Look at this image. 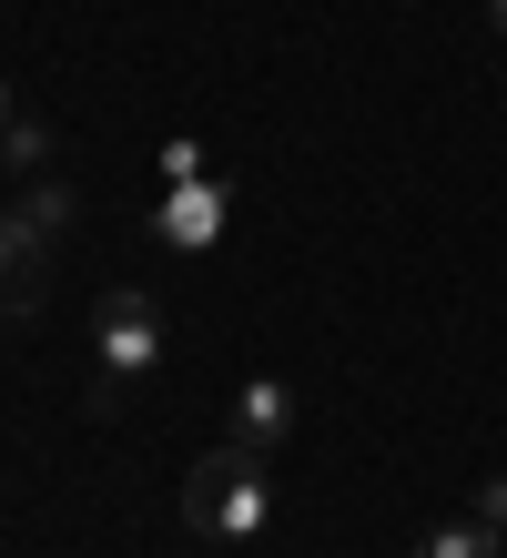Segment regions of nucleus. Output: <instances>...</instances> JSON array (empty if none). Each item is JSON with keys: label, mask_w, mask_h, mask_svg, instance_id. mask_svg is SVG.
<instances>
[{"label": "nucleus", "mask_w": 507, "mask_h": 558, "mask_svg": "<svg viewBox=\"0 0 507 558\" xmlns=\"http://www.w3.org/2000/svg\"><path fill=\"white\" fill-rule=\"evenodd\" d=\"M72 214H82V204H72V183H51V173H31V183L11 193V223H21V244H41V254H51L61 234H72Z\"/></svg>", "instance_id": "39448f33"}, {"label": "nucleus", "mask_w": 507, "mask_h": 558, "mask_svg": "<svg viewBox=\"0 0 507 558\" xmlns=\"http://www.w3.org/2000/svg\"><path fill=\"white\" fill-rule=\"evenodd\" d=\"M92 355H101V376H92V416H122V397L162 366V305L143 284H112L101 294V315H92Z\"/></svg>", "instance_id": "f03ea898"}, {"label": "nucleus", "mask_w": 507, "mask_h": 558, "mask_svg": "<svg viewBox=\"0 0 507 558\" xmlns=\"http://www.w3.org/2000/svg\"><path fill=\"white\" fill-rule=\"evenodd\" d=\"M0 122H11V82H0Z\"/></svg>", "instance_id": "f8f14e48"}, {"label": "nucleus", "mask_w": 507, "mask_h": 558, "mask_svg": "<svg viewBox=\"0 0 507 558\" xmlns=\"http://www.w3.org/2000/svg\"><path fill=\"white\" fill-rule=\"evenodd\" d=\"M173 183H203V143H162V193Z\"/></svg>", "instance_id": "1a4fd4ad"}, {"label": "nucleus", "mask_w": 507, "mask_h": 558, "mask_svg": "<svg viewBox=\"0 0 507 558\" xmlns=\"http://www.w3.org/2000/svg\"><path fill=\"white\" fill-rule=\"evenodd\" d=\"M183 529L224 538V548H254L264 529H275V487H264V457L254 447H214L183 477Z\"/></svg>", "instance_id": "f257e3e1"}, {"label": "nucleus", "mask_w": 507, "mask_h": 558, "mask_svg": "<svg viewBox=\"0 0 507 558\" xmlns=\"http://www.w3.org/2000/svg\"><path fill=\"white\" fill-rule=\"evenodd\" d=\"M224 214H233V193L214 183V173H203V183H173V193H162V244H183V254H203V244H224Z\"/></svg>", "instance_id": "7ed1b4c3"}, {"label": "nucleus", "mask_w": 507, "mask_h": 558, "mask_svg": "<svg viewBox=\"0 0 507 558\" xmlns=\"http://www.w3.org/2000/svg\"><path fill=\"white\" fill-rule=\"evenodd\" d=\"M478 518H487V529L507 538V477H487V487H478Z\"/></svg>", "instance_id": "9d476101"}, {"label": "nucleus", "mask_w": 507, "mask_h": 558, "mask_svg": "<svg viewBox=\"0 0 507 558\" xmlns=\"http://www.w3.org/2000/svg\"><path fill=\"white\" fill-rule=\"evenodd\" d=\"M0 162H11V173L31 183V173L51 162V122H21V112H11V122H0Z\"/></svg>", "instance_id": "6e6552de"}, {"label": "nucleus", "mask_w": 507, "mask_h": 558, "mask_svg": "<svg viewBox=\"0 0 507 558\" xmlns=\"http://www.w3.org/2000/svg\"><path fill=\"white\" fill-rule=\"evenodd\" d=\"M417 558H507V538L487 529V518H457V529H426Z\"/></svg>", "instance_id": "0eeeda50"}, {"label": "nucleus", "mask_w": 507, "mask_h": 558, "mask_svg": "<svg viewBox=\"0 0 507 558\" xmlns=\"http://www.w3.org/2000/svg\"><path fill=\"white\" fill-rule=\"evenodd\" d=\"M487 21H497V41H507V0H487Z\"/></svg>", "instance_id": "9b49d317"}, {"label": "nucleus", "mask_w": 507, "mask_h": 558, "mask_svg": "<svg viewBox=\"0 0 507 558\" xmlns=\"http://www.w3.org/2000/svg\"><path fill=\"white\" fill-rule=\"evenodd\" d=\"M285 437H294V397H285L275 376H254L244 397H233V447L264 457V447H285Z\"/></svg>", "instance_id": "423d86ee"}, {"label": "nucleus", "mask_w": 507, "mask_h": 558, "mask_svg": "<svg viewBox=\"0 0 507 558\" xmlns=\"http://www.w3.org/2000/svg\"><path fill=\"white\" fill-rule=\"evenodd\" d=\"M41 275H51V254L21 244V223L0 214V325H21L31 305H41Z\"/></svg>", "instance_id": "20e7f679"}]
</instances>
